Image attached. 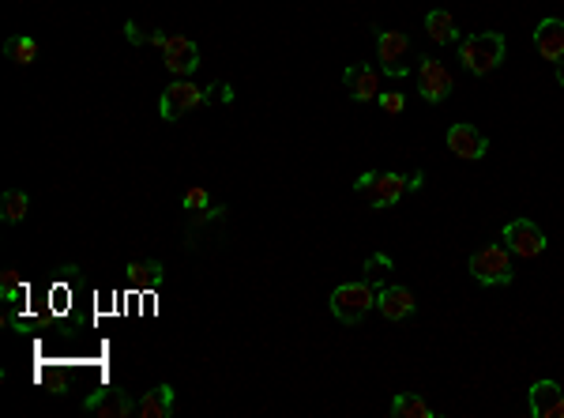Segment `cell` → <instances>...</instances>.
I'll use <instances>...</instances> for the list:
<instances>
[{
  "label": "cell",
  "mask_w": 564,
  "mask_h": 418,
  "mask_svg": "<svg viewBox=\"0 0 564 418\" xmlns=\"http://www.w3.org/2000/svg\"><path fill=\"white\" fill-rule=\"evenodd\" d=\"M535 49H538V57L542 61H553L560 64L564 61V20H542L538 30H535Z\"/></svg>",
  "instance_id": "obj_15"
},
{
  "label": "cell",
  "mask_w": 564,
  "mask_h": 418,
  "mask_svg": "<svg viewBox=\"0 0 564 418\" xmlns=\"http://www.w3.org/2000/svg\"><path fill=\"white\" fill-rule=\"evenodd\" d=\"M527 407L535 418H564V389L557 381H535L527 392Z\"/></svg>",
  "instance_id": "obj_11"
},
{
  "label": "cell",
  "mask_w": 564,
  "mask_h": 418,
  "mask_svg": "<svg viewBox=\"0 0 564 418\" xmlns=\"http://www.w3.org/2000/svg\"><path fill=\"white\" fill-rule=\"evenodd\" d=\"M448 152L455 155V159H467V162H478V159H486V152H489V140L478 132L474 125H452L448 128Z\"/></svg>",
  "instance_id": "obj_13"
},
{
  "label": "cell",
  "mask_w": 564,
  "mask_h": 418,
  "mask_svg": "<svg viewBox=\"0 0 564 418\" xmlns=\"http://www.w3.org/2000/svg\"><path fill=\"white\" fill-rule=\"evenodd\" d=\"M425 30H429V38L437 45H459L463 42V35H459V27H455V15L444 12V8H433L429 15H425Z\"/></svg>",
  "instance_id": "obj_18"
},
{
  "label": "cell",
  "mask_w": 564,
  "mask_h": 418,
  "mask_svg": "<svg viewBox=\"0 0 564 418\" xmlns=\"http://www.w3.org/2000/svg\"><path fill=\"white\" fill-rule=\"evenodd\" d=\"M211 208V196H208V189H200V185H192V189H188L184 193V211H208Z\"/></svg>",
  "instance_id": "obj_25"
},
{
  "label": "cell",
  "mask_w": 564,
  "mask_h": 418,
  "mask_svg": "<svg viewBox=\"0 0 564 418\" xmlns=\"http://www.w3.org/2000/svg\"><path fill=\"white\" fill-rule=\"evenodd\" d=\"M557 79H560V83H564V64H557Z\"/></svg>",
  "instance_id": "obj_27"
},
{
  "label": "cell",
  "mask_w": 564,
  "mask_h": 418,
  "mask_svg": "<svg viewBox=\"0 0 564 418\" xmlns=\"http://www.w3.org/2000/svg\"><path fill=\"white\" fill-rule=\"evenodd\" d=\"M162 61H166V69L174 79H188L196 69H200V45L196 38H188V35H169L166 45H162Z\"/></svg>",
  "instance_id": "obj_9"
},
{
  "label": "cell",
  "mask_w": 564,
  "mask_h": 418,
  "mask_svg": "<svg viewBox=\"0 0 564 418\" xmlns=\"http://www.w3.org/2000/svg\"><path fill=\"white\" fill-rule=\"evenodd\" d=\"M4 57H8V61H15V64H23V69H27V64L38 61V42H34L30 35H15V38H8V42H4Z\"/></svg>",
  "instance_id": "obj_21"
},
{
  "label": "cell",
  "mask_w": 564,
  "mask_h": 418,
  "mask_svg": "<svg viewBox=\"0 0 564 418\" xmlns=\"http://www.w3.org/2000/svg\"><path fill=\"white\" fill-rule=\"evenodd\" d=\"M504 53H508V45H504L501 30H482V35H467L459 42V61L474 76H489L493 69H501Z\"/></svg>",
  "instance_id": "obj_1"
},
{
  "label": "cell",
  "mask_w": 564,
  "mask_h": 418,
  "mask_svg": "<svg viewBox=\"0 0 564 418\" xmlns=\"http://www.w3.org/2000/svg\"><path fill=\"white\" fill-rule=\"evenodd\" d=\"M376 309H380V316L384 321H406V316H414V309H418V302H414V291L410 287H384L380 283V291H376Z\"/></svg>",
  "instance_id": "obj_12"
},
{
  "label": "cell",
  "mask_w": 564,
  "mask_h": 418,
  "mask_svg": "<svg viewBox=\"0 0 564 418\" xmlns=\"http://www.w3.org/2000/svg\"><path fill=\"white\" fill-rule=\"evenodd\" d=\"M470 275L482 283V287H508L516 279V267H511V249L508 245H482L478 253L467 260Z\"/></svg>",
  "instance_id": "obj_3"
},
{
  "label": "cell",
  "mask_w": 564,
  "mask_h": 418,
  "mask_svg": "<svg viewBox=\"0 0 564 418\" xmlns=\"http://www.w3.org/2000/svg\"><path fill=\"white\" fill-rule=\"evenodd\" d=\"M343 83L354 102H372L376 94H380V69L376 64H350L343 72Z\"/></svg>",
  "instance_id": "obj_14"
},
{
  "label": "cell",
  "mask_w": 564,
  "mask_h": 418,
  "mask_svg": "<svg viewBox=\"0 0 564 418\" xmlns=\"http://www.w3.org/2000/svg\"><path fill=\"white\" fill-rule=\"evenodd\" d=\"M125 38H128L132 45H159V49H162L169 35H162V30H140V27L128 20V23H125Z\"/></svg>",
  "instance_id": "obj_22"
},
{
  "label": "cell",
  "mask_w": 564,
  "mask_h": 418,
  "mask_svg": "<svg viewBox=\"0 0 564 418\" xmlns=\"http://www.w3.org/2000/svg\"><path fill=\"white\" fill-rule=\"evenodd\" d=\"M406 189H410V177H406V174H396V170H384V174H380V170H376L372 185H369L362 196L369 200L372 211H384V208H396Z\"/></svg>",
  "instance_id": "obj_10"
},
{
  "label": "cell",
  "mask_w": 564,
  "mask_h": 418,
  "mask_svg": "<svg viewBox=\"0 0 564 418\" xmlns=\"http://www.w3.org/2000/svg\"><path fill=\"white\" fill-rule=\"evenodd\" d=\"M376 102H380L384 113H403L406 110V98L399 91H380V94H376Z\"/></svg>",
  "instance_id": "obj_26"
},
{
  "label": "cell",
  "mask_w": 564,
  "mask_h": 418,
  "mask_svg": "<svg viewBox=\"0 0 564 418\" xmlns=\"http://www.w3.org/2000/svg\"><path fill=\"white\" fill-rule=\"evenodd\" d=\"M433 414L437 411L414 392H399L396 399H391V418H433Z\"/></svg>",
  "instance_id": "obj_19"
},
{
  "label": "cell",
  "mask_w": 564,
  "mask_h": 418,
  "mask_svg": "<svg viewBox=\"0 0 564 418\" xmlns=\"http://www.w3.org/2000/svg\"><path fill=\"white\" fill-rule=\"evenodd\" d=\"M20 294H23L20 272H15V267H4V272H0V298H4V302H15Z\"/></svg>",
  "instance_id": "obj_23"
},
{
  "label": "cell",
  "mask_w": 564,
  "mask_h": 418,
  "mask_svg": "<svg viewBox=\"0 0 564 418\" xmlns=\"http://www.w3.org/2000/svg\"><path fill=\"white\" fill-rule=\"evenodd\" d=\"M369 309H376V291H372V283H343V287H335L331 291V313H335V321L339 324H362Z\"/></svg>",
  "instance_id": "obj_2"
},
{
  "label": "cell",
  "mask_w": 564,
  "mask_h": 418,
  "mask_svg": "<svg viewBox=\"0 0 564 418\" xmlns=\"http://www.w3.org/2000/svg\"><path fill=\"white\" fill-rule=\"evenodd\" d=\"M376 69H384V76L403 79L410 76V38L403 30H384L376 27Z\"/></svg>",
  "instance_id": "obj_4"
},
{
  "label": "cell",
  "mask_w": 564,
  "mask_h": 418,
  "mask_svg": "<svg viewBox=\"0 0 564 418\" xmlns=\"http://www.w3.org/2000/svg\"><path fill=\"white\" fill-rule=\"evenodd\" d=\"M177 407V396H174V384H155L151 392H143L140 399V411L135 414H143V418H169Z\"/></svg>",
  "instance_id": "obj_17"
},
{
  "label": "cell",
  "mask_w": 564,
  "mask_h": 418,
  "mask_svg": "<svg viewBox=\"0 0 564 418\" xmlns=\"http://www.w3.org/2000/svg\"><path fill=\"white\" fill-rule=\"evenodd\" d=\"M452 91H455L452 72L444 69L437 57H418V94L425 98V102H429V106H440Z\"/></svg>",
  "instance_id": "obj_6"
},
{
  "label": "cell",
  "mask_w": 564,
  "mask_h": 418,
  "mask_svg": "<svg viewBox=\"0 0 564 418\" xmlns=\"http://www.w3.org/2000/svg\"><path fill=\"white\" fill-rule=\"evenodd\" d=\"M388 272H391V257L372 253V257L365 260V283H384Z\"/></svg>",
  "instance_id": "obj_24"
},
{
  "label": "cell",
  "mask_w": 564,
  "mask_h": 418,
  "mask_svg": "<svg viewBox=\"0 0 564 418\" xmlns=\"http://www.w3.org/2000/svg\"><path fill=\"white\" fill-rule=\"evenodd\" d=\"M200 106H208V91L196 87V83H188V79H174L169 87L162 91L159 98V113H162V121H181L184 113H192Z\"/></svg>",
  "instance_id": "obj_5"
},
{
  "label": "cell",
  "mask_w": 564,
  "mask_h": 418,
  "mask_svg": "<svg viewBox=\"0 0 564 418\" xmlns=\"http://www.w3.org/2000/svg\"><path fill=\"white\" fill-rule=\"evenodd\" d=\"M27 208H30V196L23 189H8L4 193V204H0V219H4L8 226H15V223L27 219Z\"/></svg>",
  "instance_id": "obj_20"
},
{
  "label": "cell",
  "mask_w": 564,
  "mask_h": 418,
  "mask_svg": "<svg viewBox=\"0 0 564 418\" xmlns=\"http://www.w3.org/2000/svg\"><path fill=\"white\" fill-rule=\"evenodd\" d=\"M125 279L140 291H162L166 287V272L159 260H128L125 264Z\"/></svg>",
  "instance_id": "obj_16"
},
{
  "label": "cell",
  "mask_w": 564,
  "mask_h": 418,
  "mask_svg": "<svg viewBox=\"0 0 564 418\" xmlns=\"http://www.w3.org/2000/svg\"><path fill=\"white\" fill-rule=\"evenodd\" d=\"M504 245L511 249V257H523V260H535L545 253V234L531 223V219H511L504 223Z\"/></svg>",
  "instance_id": "obj_7"
},
{
  "label": "cell",
  "mask_w": 564,
  "mask_h": 418,
  "mask_svg": "<svg viewBox=\"0 0 564 418\" xmlns=\"http://www.w3.org/2000/svg\"><path fill=\"white\" fill-rule=\"evenodd\" d=\"M83 411L94 414V418H128L140 411V404L125 392V389H117V384H106L102 392H91L87 399H83Z\"/></svg>",
  "instance_id": "obj_8"
}]
</instances>
